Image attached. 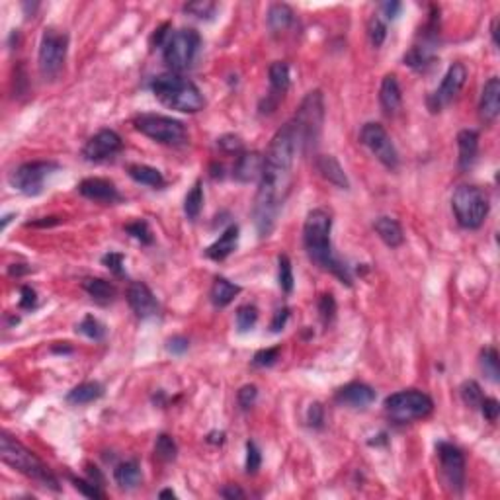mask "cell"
<instances>
[{"instance_id": "6da1fadb", "label": "cell", "mask_w": 500, "mask_h": 500, "mask_svg": "<svg viewBox=\"0 0 500 500\" xmlns=\"http://www.w3.org/2000/svg\"><path fill=\"white\" fill-rule=\"evenodd\" d=\"M297 149L299 147H297L294 125L292 121H287L276 131V135L268 145V151L264 154L260 184L252 207V217L260 239L270 237L283 204L289 196Z\"/></svg>"}, {"instance_id": "7a4b0ae2", "label": "cell", "mask_w": 500, "mask_h": 500, "mask_svg": "<svg viewBox=\"0 0 500 500\" xmlns=\"http://www.w3.org/2000/svg\"><path fill=\"white\" fill-rule=\"evenodd\" d=\"M330 231H332V217L325 209H313L305 219L303 225V244L307 250L309 260L315 262L319 268L334 274L338 280L346 285H352L350 270L338 260L332 252L330 242Z\"/></svg>"}, {"instance_id": "3957f363", "label": "cell", "mask_w": 500, "mask_h": 500, "mask_svg": "<svg viewBox=\"0 0 500 500\" xmlns=\"http://www.w3.org/2000/svg\"><path fill=\"white\" fill-rule=\"evenodd\" d=\"M151 90L161 104L182 114H197L206 106V98L196 82L176 73L154 76Z\"/></svg>"}, {"instance_id": "277c9868", "label": "cell", "mask_w": 500, "mask_h": 500, "mask_svg": "<svg viewBox=\"0 0 500 500\" xmlns=\"http://www.w3.org/2000/svg\"><path fill=\"white\" fill-rule=\"evenodd\" d=\"M0 457L6 465L16 469L18 473L42 483L44 487L59 490V483H57V477L51 473V469L47 467L32 449H28L24 444H20L8 432L0 434Z\"/></svg>"}, {"instance_id": "5b68a950", "label": "cell", "mask_w": 500, "mask_h": 500, "mask_svg": "<svg viewBox=\"0 0 500 500\" xmlns=\"http://www.w3.org/2000/svg\"><path fill=\"white\" fill-rule=\"evenodd\" d=\"M323 121H325L323 94H321V90H313L305 96L295 118L292 120L295 137H297V147H301L303 151H309L311 147H315L321 137V131H323Z\"/></svg>"}, {"instance_id": "8992f818", "label": "cell", "mask_w": 500, "mask_h": 500, "mask_svg": "<svg viewBox=\"0 0 500 500\" xmlns=\"http://www.w3.org/2000/svg\"><path fill=\"white\" fill-rule=\"evenodd\" d=\"M452 209L459 227L475 231L485 223V219L489 215V194L479 186H459L452 196Z\"/></svg>"}, {"instance_id": "52a82bcc", "label": "cell", "mask_w": 500, "mask_h": 500, "mask_svg": "<svg viewBox=\"0 0 500 500\" xmlns=\"http://www.w3.org/2000/svg\"><path fill=\"white\" fill-rule=\"evenodd\" d=\"M432 411H434V401L430 399V395L418 389L399 391L385 399V413L389 414V418L397 425H407L413 420L426 418Z\"/></svg>"}, {"instance_id": "ba28073f", "label": "cell", "mask_w": 500, "mask_h": 500, "mask_svg": "<svg viewBox=\"0 0 500 500\" xmlns=\"http://www.w3.org/2000/svg\"><path fill=\"white\" fill-rule=\"evenodd\" d=\"M66 51H69V35L57 28H45L37 51L39 75L45 80H57L65 69Z\"/></svg>"}, {"instance_id": "9c48e42d", "label": "cell", "mask_w": 500, "mask_h": 500, "mask_svg": "<svg viewBox=\"0 0 500 500\" xmlns=\"http://www.w3.org/2000/svg\"><path fill=\"white\" fill-rule=\"evenodd\" d=\"M135 130L149 137L152 141L168 145V147H180L188 141V131L182 121L168 118L163 114H141L133 121Z\"/></svg>"}, {"instance_id": "30bf717a", "label": "cell", "mask_w": 500, "mask_h": 500, "mask_svg": "<svg viewBox=\"0 0 500 500\" xmlns=\"http://www.w3.org/2000/svg\"><path fill=\"white\" fill-rule=\"evenodd\" d=\"M202 49V35L194 28H182L170 33L163 47V59L172 71L190 69Z\"/></svg>"}, {"instance_id": "8fae6325", "label": "cell", "mask_w": 500, "mask_h": 500, "mask_svg": "<svg viewBox=\"0 0 500 500\" xmlns=\"http://www.w3.org/2000/svg\"><path fill=\"white\" fill-rule=\"evenodd\" d=\"M59 170V164L53 161H33L18 166L10 175V186L24 196H37L44 192L45 180Z\"/></svg>"}, {"instance_id": "7c38bea8", "label": "cell", "mask_w": 500, "mask_h": 500, "mask_svg": "<svg viewBox=\"0 0 500 500\" xmlns=\"http://www.w3.org/2000/svg\"><path fill=\"white\" fill-rule=\"evenodd\" d=\"M359 143H361L364 147H368L371 154H373L385 168L395 170V168L399 166V152L395 149V145H393L387 130H385L381 123H375V121L366 123V125L361 127V131H359Z\"/></svg>"}, {"instance_id": "4fadbf2b", "label": "cell", "mask_w": 500, "mask_h": 500, "mask_svg": "<svg viewBox=\"0 0 500 500\" xmlns=\"http://www.w3.org/2000/svg\"><path fill=\"white\" fill-rule=\"evenodd\" d=\"M438 459L442 467V477L454 492H461L465 485V457L463 452L449 442L438 444Z\"/></svg>"}, {"instance_id": "5bb4252c", "label": "cell", "mask_w": 500, "mask_h": 500, "mask_svg": "<svg viewBox=\"0 0 500 500\" xmlns=\"http://www.w3.org/2000/svg\"><path fill=\"white\" fill-rule=\"evenodd\" d=\"M465 80H467V69H465V65L454 63V65L447 69V73L446 76H444L440 88H438L434 94L430 96V100H428L430 109H432V111H440L444 106H447V104L461 92V88L465 87Z\"/></svg>"}, {"instance_id": "9a60e30c", "label": "cell", "mask_w": 500, "mask_h": 500, "mask_svg": "<svg viewBox=\"0 0 500 500\" xmlns=\"http://www.w3.org/2000/svg\"><path fill=\"white\" fill-rule=\"evenodd\" d=\"M121 149H123V141L120 135L111 130H102L94 137H90L87 145L82 147V157L88 163H102V161L114 159Z\"/></svg>"}, {"instance_id": "2e32d148", "label": "cell", "mask_w": 500, "mask_h": 500, "mask_svg": "<svg viewBox=\"0 0 500 500\" xmlns=\"http://www.w3.org/2000/svg\"><path fill=\"white\" fill-rule=\"evenodd\" d=\"M78 192L87 199L98 202L104 206H111V204L121 202L120 190L116 188L111 180H106V178H84L78 184Z\"/></svg>"}, {"instance_id": "e0dca14e", "label": "cell", "mask_w": 500, "mask_h": 500, "mask_svg": "<svg viewBox=\"0 0 500 500\" xmlns=\"http://www.w3.org/2000/svg\"><path fill=\"white\" fill-rule=\"evenodd\" d=\"M127 303L131 311L139 319H149V316L159 315V301L151 292V287L143 282H133L127 289Z\"/></svg>"}, {"instance_id": "ac0fdd59", "label": "cell", "mask_w": 500, "mask_h": 500, "mask_svg": "<svg viewBox=\"0 0 500 500\" xmlns=\"http://www.w3.org/2000/svg\"><path fill=\"white\" fill-rule=\"evenodd\" d=\"M375 391L371 389L370 385L366 383H359V381H352L348 385L340 387L334 395V401L338 404H344L350 409H366L370 407L371 402L375 401Z\"/></svg>"}, {"instance_id": "d6986e66", "label": "cell", "mask_w": 500, "mask_h": 500, "mask_svg": "<svg viewBox=\"0 0 500 500\" xmlns=\"http://www.w3.org/2000/svg\"><path fill=\"white\" fill-rule=\"evenodd\" d=\"M268 76H270V98L266 102V109L264 111H274L280 98H283V94L287 92L289 82H292V76H289V65L283 63V61H274L270 69H268Z\"/></svg>"}, {"instance_id": "ffe728a7", "label": "cell", "mask_w": 500, "mask_h": 500, "mask_svg": "<svg viewBox=\"0 0 500 500\" xmlns=\"http://www.w3.org/2000/svg\"><path fill=\"white\" fill-rule=\"evenodd\" d=\"M262 168H264V154L258 151L240 152L233 168V176L240 184H250L254 180H260Z\"/></svg>"}, {"instance_id": "44dd1931", "label": "cell", "mask_w": 500, "mask_h": 500, "mask_svg": "<svg viewBox=\"0 0 500 500\" xmlns=\"http://www.w3.org/2000/svg\"><path fill=\"white\" fill-rule=\"evenodd\" d=\"M500 114V78L492 76L483 87L481 102H479V116L485 123H492Z\"/></svg>"}, {"instance_id": "7402d4cb", "label": "cell", "mask_w": 500, "mask_h": 500, "mask_svg": "<svg viewBox=\"0 0 500 500\" xmlns=\"http://www.w3.org/2000/svg\"><path fill=\"white\" fill-rule=\"evenodd\" d=\"M315 166L319 170V175L325 178L326 182H330L332 186H337L340 190H348L350 180L344 168L340 166L337 159L332 154H319L315 159Z\"/></svg>"}, {"instance_id": "603a6c76", "label": "cell", "mask_w": 500, "mask_h": 500, "mask_svg": "<svg viewBox=\"0 0 500 500\" xmlns=\"http://www.w3.org/2000/svg\"><path fill=\"white\" fill-rule=\"evenodd\" d=\"M457 164H459V170H469L475 161H477L479 154V133L473 130H463L457 133Z\"/></svg>"}, {"instance_id": "cb8c5ba5", "label": "cell", "mask_w": 500, "mask_h": 500, "mask_svg": "<svg viewBox=\"0 0 500 500\" xmlns=\"http://www.w3.org/2000/svg\"><path fill=\"white\" fill-rule=\"evenodd\" d=\"M380 104L387 116H395L402 106V90L397 76L385 75L380 88Z\"/></svg>"}, {"instance_id": "d4e9b609", "label": "cell", "mask_w": 500, "mask_h": 500, "mask_svg": "<svg viewBox=\"0 0 500 500\" xmlns=\"http://www.w3.org/2000/svg\"><path fill=\"white\" fill-rule=\"evenodd\" d=\"M237 244H239V227H237V225H229V227L219 235V239L215 240L211 247H207L206 256L215 262L225 260L227 256H231V254L235 252Z\"/></svg>"}, {"instance_id": "484cf974", "label": "cell", "mask_w": 500, "mask_h": 500, "mask_svg": "<svg viewBox=\"0 0 500 500\" xmlns=\"http://www.w3.org/2000/svg\"><path fill=\"white\" fill-rule=\"evenodd\" d=\"M373 229H375V233L380 235V239L383 240L389 249H397V247H401L402 242H404L402 227L397 219L387 217V215L377 217L375 223H373Z\"/></svg>"}, {"instance_id": "4316f807", "label": "cell", "mask_w": 500, "mask_h": 500, "mask_svg": "<svg viewBox=\"0 0 500 500\" xmlns=\"http://www.w3.org/2000/svg\"><path fill=\"white\" fill-rule=\"evenodd\" d=\"M104 395V385L98 381H87L76 385L75 389H71L66 395V402L75 404V407H82V404H90V402L98 401Z\"/></svg>"}, {"instance_id": "83f0119b", "label": "cell", "mask_w": 500, "mask_h": 500, "mask_svg": "<svg viewBox=\"0 0 500 500\" xmlns=\"http://www.w3.org/2000/svg\"><path fill=\"white\" fill-rule=\"evenodd\" d=\"M127 175L137 182V184L149 186L154 190H161L166 184L163 172L159 168H152L149 164H130L127 166Z\"/></svg>"}, {"instance_id": "f1b7e54d", "label": "cell", "mask_w": 500, "mask_h": 500, "mask_svg": "<svg viewBox=\"0 0 500 500\" xmlns=\"http://www.w3.org/2000/svg\"><path fill=\"white\" fill-rule=\"evenodd\" d=\"M114 479H116V483L120 485L121 489H135L143 479L139 461H137V459L121 461L120 465L114 469Z\"/></svg>"}, {"instance_id": "f546056e", "label": "cell", "mask_w": 500, "mask_h": 500, "mask_svg": "<svg viewBox=\"0 0 500 500\" xmlns=\"http://www.w3.org/2000/svg\"><path fill=\"white\" fill-rule=\"evenodd\" d=\"M239 294L240 287L237 283L229 282L227 278H215V282L211 285V292H209V299L217 309H223L229 303H233V299Z\"/></svg>"}, {"instance_id": "4dcf8cb0", "label": "cell", "mask_w": 500, "mask_h": 500, "mask_svg": "<svg viewBox=\"0 0 500 500\" xmlns=\"http://www.w3.org/2000/svg\"><path fill=\"white\" fill-rule=\"evenodd\" d=\"M82 287H84V292H87L94 301H98V303L102 305L114 301V297H116L114 283L106 282V280H102V278H88V280H84V283H82Z\"/></svg>"}, {"instance_id": "1f68e13d", "label": "cell", "mask_w": 500, "mask_h": 500, "mask_svg": "<svg viewBox=\"0 0 500 500\" xmlns=\"http://www.w3.org/2000/svg\"><path fill=\"white\" fill-rule=\"evenodd\" d=\"M292 24H294V10L287 4L278 2V4L270 6V10H268V28L274 33L285 32Z\"/></svg>"}, {"instance_id": "d6a6232c", "label": "cell", "mask_w": 500, "mask_h": 500, "mask_svg": "<svg viewBox=\"0 0 500 500\" xmlns=\"http://www.w3.org/2000/svg\"><path fill=\"white\" fill-rule=\"evenodd\" d=\"M434 61V49L430 45H414L411 51L404 55V65H409L414 71H422Z\"/></svg>"}, {"instance_id": "836d02e7", "label": "cell", "mask_w": 500, "mask_h": 500, "mask_svg": "<svg viewBox=\"0 0 500 500\" xmlns=\"http://www.w3.org/2000/svg\"><path fill=\"white\" fill-rule=\"evenodd\" d=\"M479 366L483 375L490 381V383H499L500 381V366H499V352L494 348H485L481 352L479 358Z\"/></svg>"}, {"instance_id": "e575fe53", "label": "cell", "mask_w": 500, "mask_h": 500, "mask_svg": "<svg viewBox=\"0 0 500 500\" xmlns=\"http://www.w3.org/2000/svg\"><path fill=\"white\" fill-rule=\"evenodd\" d=\"M202 209H204V188H202V182H196L184 199L186 217L190 221H196L202 213Z\"/></svg>"}, {"instance_id": "d590c367", "label": "cell", "mask_w": 500, "mask_h": 500, "mask_svg": "<svg viewBox=\"0 0 500 500\" xmlns=\"http://www.w3.org/2000/svg\"><path fill=\"white\" fill-rule=\"evenodd\" d=\"M294 268H292V260L282 254L280 258H278V283H280V287H282L283 294H292L294 292Z\"/></svg>"}, {"instance_id": "8d00e7d4", "label": "cell", "mask_w": 500, "mask_h": 500, "mask_svg": "<svg viewBox=\"0 0 500 500\" xmlns=\"http://www.w3.org/2000/svg\"><path fill=\"white\" fill-rule=\"evenodd\" d=\"M76 330L80 332V334H84L87 338L90 340H104L106 337V326L100 323L96 316L92 315H87L78 325H76Z\"/></svg>"}, {"instance_id": "74e56055", "label": "cell", "mask_w": 500, "mask_h": 500, "mask_svg": "<svg viewBox=\"0 0 500 500\" xmlns=\"http://www.w3.org/2000/svg\"><path fill=\"white\" fill-rule=\"evenodd\" d=\"M154 456L159 457L161 461L168 463V461H175L178 456V446L176 442L168 434H161L154 442Z\"/></svg>"}, {"instance_id": "f35d334b", "label": "cell", "mask_w": 500, "mask_h": 500, "mask_svg": "<svg viewBox=\"0 0 500 500\" xmlns=\"http://www.w3.org/2000/svg\"><path fill=\"white\" fill-rule=\"evenodd\" d=\"M258 321V309L254 305H240L237 309V328L239 332H249Z\"/></svg>"}, {"instance_id": "ab89813d", "label": "cell", "mask_w": 500, "mask_h": 500, "mask_svg": "<svg viewBox=\"0 0 500 500\" xmlns=\"http://www.w3.org/2000/svg\"><path fill=\"white\" fill-rule=\"evenodd\" d=\"M217 10V4L215 2H207V0H197V2H190L186 4L184 12L194 16V18H199V20H209L213 14Z\"/></svg>"}, {"instance_id": "60d3db41", "label": "cell", "mask_w": 500, "mask_h": 500, "mask_svg": "<svg viewBox=\"0 0 500 500\" xmlns=\"http://www.w3.org/2000/svg\"><path fill=\"white\" fill-rule=\"evenodd\" d=\"M459 393H461L463 402H465L467 407H471V409H479V404H481L483 397H485L477 381H465V383L459 387Z\"/></svg>"}, {"instance_id": "b9f144b4", "label": "cell", "mask_w": 500, "mask_h": 500, "mask_svg": "<svg viewBox=\"0 0 500 500\" xmlns=\"http://www.w3.org/2000/svg\"><path fill=\"white\" fill-rule=\"evenodd\" d=\"M125 231L130 233L133 239L139 240L141 244H151L152 242L151 227H149V223L143 221V219H137V221H133L130 225H125Z\"/></svg>"}, {"instance_id": "7bdbcfd3", "label": "cell", "mask_w": 500, "mask_h": 500, "mask_svg": "<svg viewBox=\"0 0 500 500\" xmlns=\"http://www.w3.org/2000/svg\"><path fill=\"white\" fill-rule=\"evenodd\" d=\"M73 485H75V489L78 492H82L84 497L88 499H106V494H104V490L100 489L98 483H94V481H84V479H73Z\"/></svg>"}, {"instance_id": "ee69618b", "label": "cell", "mask_w": 500, "mask_h": 500, "mask_svg": "<svg viewBox=\"0 0 500 500\" xmlns=\"http://www.w3.org/2000/svg\"><path fill=\"white\" fill-rule=\"evenodd\" d=\"M262 465V454L258 446L254 442H247V461H244V469L249 475H256Z\"/></svg>"}, {"instance_id": "f6af8a7d", "label": "cell", "mask_w": 500, "mask_h": 500, "mask_svg": "<svg viewBox=\"0 0 500 500\" xmlns=\"http://www.w3.org/2000/svg\"><path fill=\"white\" fill-rule=\"evenodd\" d=\"M319 313H321V319H323L325 325H330V323H332V319L337 315V301H334L332 295L330 294L321 295V299H319Z\"/></svg>"}, {"instance_id": "bcb514c9", "label": "cell", "mask_w": 500, "mask_h": 500, "mask_svg": "<svg viewBox=\"0 0 500 500\" xmlns=\"http://www.w3.org/2000/svg\"><path fill=\"white\" fill-rule=\"evenodd\" d=\"M387 37V26L381 20L380 16H373L370 22V42L373 47H381Z\"/></svg>"}, {"instance_id": "7dc6e473", "label": "cell", "mask_w": 500, "mask_h": 500, "mask_svg": "<svg viewBox=\"0 0 500 500\" xmlns=\"http://www.w3.org/2000/svg\"><path fill=\"white\" fill-rule=\"evenodd\" d=\"M278 359H280V348H264L254 354L252 364H254L256 368H270Z\"/></svg>"}, {"instance_id": "c3c4849f", "label": "cell", "mask_w": 500, "mask_h": 500, "mask_svg": "<svg viewBox=\"0 0 500 500\" xmlns=\"http://www.w3.org/2000/svg\"><path fill=\"white\" fill-rule=\"evenodd\" d=\"M258 399V387L256 385H244L237 393V401L242 411H249L250 407H254V402Z\"/></svg>"}, {"instance_id": "681fc988", "label": "cell", "mask_w": 500, "mask_h": 500, "mask_svg": "<svg viewBox=\"0 0 500 500\" xmlns=\"http://www.w3.org/2000/svg\"><path fill=\"white\" fill-rule=\"evenodd\" d=\"M307 425L315 430H321L323 425H325V409L321 402H313L307 411Z\"/></svg>"}, {"instance_id": "f907efd6", "label": "cell", "mask_w": 500, "mask_h": 500, "mask_svg": "<svg viewBox=\"0 0 500 500\" xmlns=\"http://www.w3.org/2000/svg\"><path fill=\"white\" fill-rule=\"evenodd\" d=\"M217 147L223 152H227V154H240V152H244L242 151V141H240V137H237V135H223L221 139H217Z\"/></svg>"}, {"instance_id": "816d5d0a", "label": "cell", "mask_w": 500, "mask_h": 500, "mask_svg": "<svg viewBox=\"0 0 500 500\" xmlns=\"http://www.w3.org/2000/svg\"><path fill=\"white\" fill-rule=\"evenodd\" d=\"M479 409H481V413H483V416H485L489 422H494V420L499 418L500 404L499 401L492 399V397H483V401L479 404Z\"/></svg>"}, {"instance_id": "f5cc1de1", "label": "cell", "mask_w": 500, "mask_h": 500, "mask_svg": "<svg viewBox=\"0 0 500 500\" xmlns=\"http://www.w3.org/2000/svg\"><path fill=\"white\" fill-rule=\"evenodd\" d=\"M123 254L120 252H108V254H104V258H102V264L108 268L109 272H114L116 276H123Z\"/></svg>"}, {"instance_id": "db71d44e", "label": "cell", "mask_w": 500, "mask_h": 500, "mask_svg": "<svg viewBox=\"0 0 500 500\" xmlns=\"http://www.w3.org/2000/svg\"><path fill=\"white\" fill-rule=\"evenodd\" d=\"M188 346H190V342H188V338L184 337H172L166 340V350H168L170 354H176V356L184 354Z\"/></svg>"}, {"instance_id": "11a10c76", "label": "cell", "mask_w": 500, "mask_h": 500, "mask_svg": "<svg viewBox=\"0 0 500 500\" xmlns=\"http://www.w3.org/2000/svg\"><path fill=\"white\" fill-rule=\"evenodd\" d=\"M20 294H22V297H20V309H26V311L33 309L35 303H37V294L33 292L30 285H24L22 289H20Z\"/></svg>"}, {"instance_id": "9f6ffc18", "label": "cell", "mask_w": 500, "mask_h": 500, "mask_svg": "<svg viewBox=\"0 0 500 500\" xmlns=\"http://www.w3.org/2000/svg\"><path fill=\"white\" fill-rule=\"evenodd\" d=\"M287 319H289V309H287V307L278 309L276 315H274L272 325H270V330H272V332H280V330H283V326L287 323Z\"/></svg>"}, {"instance_id": "6f0895ef", "label": "cell", "mask_w": 500, "mask_h": 500, "mask_svg": "<svg viewBox=\"0 0 500 500\" xmlns=\"http://www.w3.org/2000/svg\"><path fill=\"white\" fill-rule=\"evenodd\" d=\"M168 30H170V24H163L161 28H157V30H154V33H152V39H151L152 47H164L166 39L170 37Z\"/></svg>"}, {"instance_id": "680465c9", "label": "cell", "mask_w": 500, "mask_h": 500, "mask_svg": "<svg viewBox=\"0 0 500 500\" xmlns=\"http://www.w3.org/2000/svg\"><path fill=\"white\" fill-rule=\"evenodd\" d=\"M402 10V4L401 2H397V0H391V2H383L381 4V12H383V16L387 18V20H395Z\"/></svg>"}, {"instance_id": "91938a15", "label": "cell", "mask_w": 500, "mask_h": 500, "mask_svg": "<svg viewBox=\"0 0 500 500\" xmlns=\"http://www.w3.org/2000/svg\"><path fill=\"white\" fill-rule=\"evenodd\" d=\"M221 497H223V499L235 500V499H244L247 494H244V490L239 489L237 485H227L225 489H221Z\"/></svg>"}, {"instance_id": "94428289", "label": "cell", "mask_w": 500, "mask_h": 500, "mask_svg": "<svg viewBox=\"0 0 500 500\" xmlns=\"http://www.w3.org/2000/svg\"><path fill=\"white\" fill-rule=\"evenodd\" d=\"M61 219L59 217H44V221H33V223H28L30 227H51V225H57Z\"/></svg>"}, {"instance_id": "6125c7cd", "label": "cell", "mask_w": 500, "mask_h": 500, "mask_svg": "<svg viewBox=\"0 0 500 500\" xmlns=\"http://www.w3.org/2000/svg\"><path fill=\"white\" fill-rule=\"evenodd\" d=\"M30 272V268H26L24 264H12L10 268H8V274L10 276H22V274H28Z\"/></svg>"}, {"instance_id": "be15d7a7", "label": "cell", "mask_w": 500, "mask_h": 500, "mask_svg": "<svg viewBox=\"0 0 500 500\" xmlns=\"http://www.w3.org/2000/svg\"><path fill=\"white\" fill-rule=\"evenodd\" d=\"M207 442L209 444H223L225 442V432H211L207 436Z\"/></svg>"}, {"instance_id": "e7e4bbea", "label": "cell", "mask_w": 500, "mask_h": 500, "mask_svg": "<svg viewBox=\"0 0 500 500\" xmlns=\"http://www.w3.org/2000/svg\"><path fill=\"white\" fill-rule=\"evenodd\" d=\"M490 35H492V44L499 45V39H497V35H499V18H494V20H492V26H490Z\"/></svg>"}, {"instance_id": "03108f58", "label": "cell", "mask_w": 500, "mask_h": 500, "mask_svg": "<svg viewBox=\"0 0 500 500\" xmlns=\"http://www.w3.org/2000/svg\"><path fill=\"white\" fill-rule=\"evenodd\" d=\"M159 499H176L175 490H170V489L161 490V492H159Z\"/></svg>"}, {"instance_id": "003e7915", "label": "cell", "mask_w": 500, "mask_h": 500, "mask_svg": "<svg viewBox=\"0 0 500 500\" xmlns=\"http://www.w3.org/2000/svg\"><path fill=\"white\" fill-rule=\"evenodd\" d=\"M211 170H213V172H211V176H213V178H217V176H219V178H223V166H221V164H219V166H215V164H213V166H211Z\"/></svg>"}]
</instances>
